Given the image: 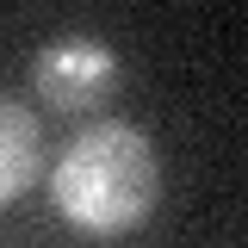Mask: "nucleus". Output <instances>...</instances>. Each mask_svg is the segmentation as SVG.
Here are the masks:
<instances>
[{"label":"nucleus","instance_id":"nucleus-1","mask_svg":"<svg viewBox=\"0 0 248 248\" xmlns=\"http://www.w3.org/2000/svg\"><path fill=\"white\" fill-rule=\"evenodd\" d=\"M50 199L87 236H124V230H137L155 211V199H161L155 143L124 118L87 124L62 149V161L50 168Z\"/></svg>","mask_w":248,"mask_h":248},{"label":"nucleus","instance_id":"nucleus-2","mask_svg":"<svg viewBox=\"0 0 248 248\" xmlns=\"http://www.w3.org/2000/svg\"><path fill=\"white\" fill-rule=\"evenodd\" d=\"M118 56H112V44L106 37H87V31H62L50 37L37 62H31V87L44 93L50 106L62 112H87L99 99H112L118 93Z\"/></svg>","mask_w":248,"mask_h":248},{"label":"nucleus","instance_id":"nucleus-3","mask_svg":"<svg viewBox=\"0 0 248 248\" xmlns=\"http://www.w3.org/2000/svg\"><path fill=\"white\" fill-rule=\"evenodd\" d=\"M37 174V118L25 112V99L0 93V205H13Z\"/></svg>","mask_w":248,"mask_h":248}]
</instances>
